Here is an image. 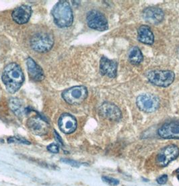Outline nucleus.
Segmentation results:
<instances>
[{"label":"nucleus","instance_id":"obj_1","mask_svg":"<svg viewBox=\"0 0 179 186\" xmlns=\"http://www.w3.org/2000/svg\"><path fill=\"white\" fill-rule=\"evenodd\" d=\"M1 79L8 92L14 94L22 85L24 77L20 66L13 63L9 64L4 69Z\"/></svg>","mask_w":179,"mask_h":186},{"label":"nucleus","instance_id":"obj_2","mask_svg":"<svg viewBox=\"0 0 179 186\" xmlns=\"http://www.w3.org/2000/svg\"><path fill=\"white\" fill-rule=\"evenodd\" d=\"M53 16L55 24L59 27L70 26L73 23V13L69 3L67 1H59L53 10Z\"/></svg>","mask_w":179,"mask_h":186},{"label":"nucleus","instance_id":"obj_3","mask_svg":"<svg viewBox=\"0 0 179 186\" xmlns=\"http://www.w3.org/2000/svg\"><path fill=\"white\" fill-rule=\"evenodd\" d=\"M54 44L53 37L47 32H39L34 34L30 41L33 50L39 52H46L51 49Z\"/></svg>","mask_w":179,"mask_h":186},{"label":"nucleus","instance_id":"obj_4","mask_svg":"<svg viewBox=\"0 0 179 186\" xmlns=\"http://www.w3.org/2000/svg\"><path fill=\"white\" fill-rule=\"evenodd\" d=\"M150 83L160 87H168L174 80V73L171 71H151L147 73Z\"/></svg>","mask_w":179,"mask_h":186},{"label":"nucleus","instance_id":"obj_5","mask_svg":"<svg viewBox=\"0 0 179 186\" xmlns=\"http://www.w3.org/2000/svg\"><path fill=\"white\" fill-rule=\"evenodd\" d=\"M88 96V90L84 86H75L64 91L62 97L66 102L72 105L79 104Z\"/></svg>","mask_w":179,"mask_h":186},{"label":"nucleus","instance_id":"obj_6","mask_svg":"<svg viewBox=\"0 0 179 186\" xmlns=\"http://www.w3.org/2000/svg\"><path fill=\"white\" fill-rule=\"evenodd\" d=\"M136 103L139 109L141 111L151 113L158 110L160 106V100L155 95L143 94L137 97Z\"/></svg>","mask_w":179,"mask_h":186},{"label":"nucleus","instance_id":"obj_7","mask_svg":"<svg viewBox=\"0 0 179 186\" xmlns=\"http://www.w3.org/2000/svg\"><path fill=\"white\" fill-rule=\"evenodd\" d=\"M86 21L88 26L92 29L105 31L109 28V24L106 17L97 10H92L88 12Z\"/></svg>","mask_w":179,"mask_h":186},{"label":"nucleus","instance_id":"obj_8","mask_svg":"<svg viewBox=\"0 0 179 186\" xmlns=\"http://www.w3.org/2000/svg\"><path fill=\"white\" fill-rule=\"evenodd\" d=\"M179 155V149L175 145H168L160 150L156 158V162L161 167L167 166Z\"/></svg>","mask_w":179,"mask_h":186},{"label":"nucleus","instance_id":"obj_9","mask_svg":"<svg viewBox=\"0 0 179 186\" xmlns=\"http://www.w3.org/2000/svg\"><path fill=\"white\" fill-rule=\"evenodd\" d=\"M27 126L30 131L36 135H45L48 132L49 125L42 117L35 116L28 119Z\"/></svg>","mask_w":179,"mask_h":186},{"label":"nucleus","instance_id":"obj_10","mask_svg":"<svg viewBox=\"0 0 179 186\" xmlns=\"http://www.w3.org/2000/svg\"><path fill=\"white\" fill-rule=\"evenodd\" d=\"M99 112L102 116L112 121H119L122 114L119 108L112 103L105 102L100 106Z\"/></svg>","mask_w":179,"mask_h":186},{"label":"nucleus","instance_id":"obj_11","mask_svg":"<svg viewBox=\"0 0 179 186\" xmlns=\"http://www.w3.org/2000/svg\"><path fill=\"white\" fill-rule=\"evenodd\" d=\"M143 17L148 23L158 24L163 20L164 12L160 8L150 7L143 10Z\"/></svg>","mask_w":179,"mask_h":186},{"label":"nucleus","instance_id":"obj_12","mask_svg":"<svg viewBox=\"0 0 179 186\" xmlns=\"http://www.w3.org/2000/svg\"><path fill=\"white\" fill-rule=\"evenodd\" d=\"M158 133L163 138L179 139V124H165L159 128Z\"/></svg>","mask_w":179,"mask_h":186},{"label":"nucleus","instance_id":"obj_13","mask_svg":"<svg viewBox=\"0 0 179 186\" xmlns=\"http://www.w3.org/2000/svg\"><path fill=\"white\" fill-rule=\"evenodd\" d=\"M59 127L65 134L74 132L77 128V121L74 116L69 114H63L59 120Z\"/></svg>","mask_w":179,"mask_h":186},{"label":"nucleus","instance_id":"obj_14","mask_svg":"<svg viewBox=\"0 0 179 186\" xmlns=\"http://www.w3.org/2000/svg\"><path fill=\"white\" fill-rule=\"evenodd\" d=\"M100 71L103 75H107L110 78H114L117 76V64L115 61L102 57L100 59Z\"/></svg>","mask_w":179,"mask_h":186},{"label":"nucleus","instance_id":"obj_15","mask_svg":"<svg viewBox=\"0 0 179 186\" xmlns=\"http://www.w3.org/2000/svg\"><path fill=\"white\" fill-rule=\"evenodd\" d=\"M32 14V9L30 6L23 5L17 8L12 12V18L20 24L27 22Z\"/></svg>","mask_w":179,"mask_h":186},{"label":"nucleus","instance_id":"obj_16","mask_svg":"<svg viewBox=\"0 0 179 186\" xmlns=\"http://www.w3.org/2000/svg\"><path fill=\"white\" fill-rule=\"evenodd\" d=\"M26 65H27L28 74L30 78H32L33 80L39 81L45 78L43 69L35 63L32 59L28 57L26 60Z\"/></svg>","mask_w":179,"mask_h":186},{"label":"nucleus","instance_id":"obj_17","mask_svg":"<svg viewBox=\"0 0 179 186\" xmlns=\"http://www.w3.org/2000/svg\"><path fill=\"white\" fill-rule=\"evenodd\" d=\"M138 41L145 45H151L154 43V36L151 29L147 26H141L138 30Z\"/></svg>","mask_w":179,"mask_h":186},{"label":"nucleus","instance_id":"obj_18","mask_svg":"<svg viewBox=\"0 0 179 186\" xmlns=\"http://www.w3.org/2000/svg\"><path fill=\"white\" fill-rule=\"evenodd\" d=\"M10 106L11 110L18 117L23 116L24 114H27V109L24 108L23 103L18 99L13 98L10 101Z\"/></svg>","mask_w":179,"mask_h":186},{"label":"nucleus","instance_id":"obj_19","mask_svg":"<svg viewBox=\"0 0 179 186\" xmlns=\"http://www.w3.org/2000/svg\"><path fill=\"white\" fill-rule=\"evenodd\" d=\"M129 59L131 63L138 65L143 61V55L138 46H133L131 48L129 53Z\"/></svg>","mask_w":179,"mask_h":186},{"label":"nucleus","instance_id":"obj_20","mask_svg":"<svg viewBox=\"0 0 179 186\" xmlns=\"http://www.w3.org/2000/svg\"><path fill=\"white\" fill-rule=\"evenodd\" d=\"M8 143H19L24 145H30L29 141L25 140L23 138H18V137H10L8 139Z\"/></svg>","mask_w":179,"mask_h":186},{"label":"nucleus","instance_id":"obj_21","mask_svg":"<svg viewBox=\"0 0 179 186\" xmlns=\"http://www.w3.org/2000/svg\"><path fill=\"white\" fill-rule=\"evenodd\" d=\"M102 181L105 183L112 186H116L117 185H119V183H120L118 179H117L115 178H110V177L107 176H102Z\"/></svg>","mask_w":179,"mask_h":186},{"label":"nucleus","instance_id":"obj_22","mask_svg":"<svg viewBox=\"0 0 179 186\" xmlns=\"http://www.w3.org/2000/svg\"><path fill=\"white\" fill-rule=\"evenodd\" d=\"M61 162L63 163L67 164L70 166L74 167H79L81 166V163H79L78 161H76L74 160H72V159H61Z\"/></svg>","mask_w":179,"mask_h":186},{"label":"nucleus","instance_id":"obj_23","mask_svg":"<svg viewBox=\"0 0 179 186\" xmlns=\"http://www.w3.org/2000/svg\"><path fill=\"white\" fill-rule=\"evenodd\" d=\"M47 150L53 153H58L59 152V146L55 143H51L47 147Z\"/></svg>","mask_w":179,"mask_h":186},{"label":"nucleus","instance_id":"obj_24","mask_svg":"<svg viewBox=\"0 0 179 186\" xmlns=\"http://www.w3.org/2000/svg\"><path fill=\"white\" fill-rule=\"evenodd\" d=\"M168 181V176L166 175H162L159 177V178L157 179V182L159 183L160 185H163L165 184Z\"/></svg>","mask_w":179,"mask_h":186},{"label":"nucleus","instance_id":"obj_25","mask_svg":"<svg viewBox=\"0 0 179 186\" xmlns=\"http://www.w3.org/2000/svg\"><path fill=\"white\" fill-rule=\"evenodd\" d=\"M54 134H55V138H56V139H57V141L59 142V143L61 144V145H63V141H62V139H61V136H59V134L57 133V132L55 131H54Z\"/></svg>","mask_w":179,"mask_h":186},{"label":"nucleus","instance_id":"obj_26","mask_svg":"<svg viewBox=\"0 0 179 186\" xmlns=\"http://www.w3.org/2000/svg\"><path fill=\"white\" fill-rule=\"evenodd\" d=\"M177 178H178V181H179V175H178V176H177Z\"/></svg>","mask_w":179,"mask_h":186},{"label":"nucleus","instance_id":"obj_27","mask_svg":"<svg viewBox=\"0 0 179 186\" xmlns=\"http://www.w3.org/2000/svg\"><path fill=\"white\" fill-rule=\"evenodd\" d=\"M177 172H179V169L177 170Z\"/></svg>","mask_w":179,"mask_h":186}]
</instances>
